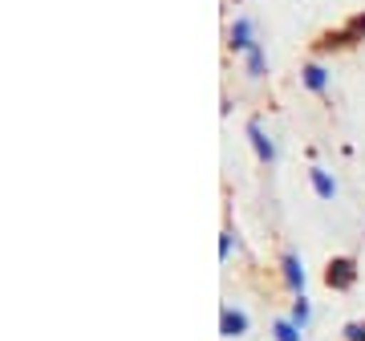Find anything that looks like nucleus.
I'll use <instances>...</instances> for the list:
<instances>
[{"instance_id":"1","label":"nucleus","mask_w":365,"mask_h":341,"mask_svg":"<svg viewBox=\"0 0 365 341\" xmlns=\"http://www.w3.org/2000/svg\"><path fill=\"white\" fill-rule=\"evenodd\" d=\"M353 280V264L349 260H337L333 268H329V285H337V289H345Z\"/></svg>"},{"instance_id":"2","label":"nucleus","mask_w":365,"mask_h":341,"mask_svg":"<svg viewBox=\"0 0 365 341\" xmlns=\"http://www.w3.org/2000/svg\"><path fill=\"white\" fill-rule=\"evenodd\" d=\"M223 333H227V337H235V333H244V317L227 309V313H223Z\"/></svg>"},{"instance_id":"3","label":"nucleus","mask_w":365,"mask_h":341,"mask_svg":"<svg viewBox=\"0 0 365 341\" xmlns=\"http://www.w3.org/2000/svg\"><path fill=\"white\" fill-rule=\"evenodd\" d=\"M232 37H235V45H240V49H248L252 41H248V21H240V25L232 29Z\"/></svg>"},{"instance_id":"4","label":"nucleus","mask_w":365,"mask_h":341,"mask_svg":"<svg viewBox=\"0 0 365 341\" xmlns=\"http://www.w3.org/2000/svg\"><path fill=\"white\" fill-rule=\"evenodd\" d=\"M252 138H256V151H260V158H272V146H268V143H264V134H260V126H252Z\"/></svg>"},{"instance_id":"5","label":"nucleus","mask_w":365,"mask_h":341,"mask_svg":"<svg viewBox=\"0 0 365 341\" xmlns=\"http://www.w3.org/2000/svg\"><path fill=\"white\" fill-rule=\"evenodd\" d=\"M313 183H317V191H321V195H333V183H329V179H325V175H321V170H317V175H313Z\"/></svg>"},{"instance_id":"6","label":"nucleus","mask_w":365,"mask_h":341,"mask_svg":"<svg viewBox=\"0 0 365 341\" xmlns=\"http://www.w3.org/2000/svg\"><path fill=\"white\" fill-rule=\"evenodd\" d=\"M284 268H288V280H292V285H300V280H304V273L297 268V260H288Z\"/></svg>"},{"instance_id":"7","label":"nucleus","mask_w":365,"mask_h":341,"mask_svg":"<svg viewBox=\"0 0 365 341\" xmlns=\"http://www.w3.org/2000/svg\"><path fill=\"white\" fill-rule=\"evenodd\" d=\"M309 86H313V90H321V86H325V73H321V69H309Z\"/></svg>"},{"instance_id":"8","label":"nucleus","mask_w":365,"mask_h":341,"mask_svg":"<svg viewBox=\"0 0 365 341\" xmlns=\"http://www.w3.org/2000/svg\"><path fill=\"white\" fill-rule=\"evenodd\" d=\"M276 337L280 341H297V333H292V325H276Z\"/></svg>"}]
</instances>
